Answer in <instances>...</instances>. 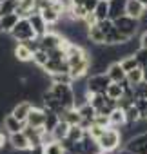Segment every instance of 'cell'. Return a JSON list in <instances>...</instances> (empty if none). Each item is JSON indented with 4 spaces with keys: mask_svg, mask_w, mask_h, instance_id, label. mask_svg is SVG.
I'll use <instances>...</instances> for the list:
<instances>
[{
    "mask_svg": "<svg viewBox=\"0 0 147 154\" xmlns=\"http://www.w3.org/2000/svg\"><path fill=\"white\" fill-rule=\"evenodd\" d=\"M96 141H98V147H100L102 152H109V154H111V152L118 150V147L122 145L124 134H122V131L116 129V127H107L105 132H104Z\"/></svg>",
    "mask_w": 147,
    "mask_h": 154,
    "instance_id": "1",
    "label": "cell"
},
{
    "mask_svg": "<svg viewBox=\"0 0 147 154\" xmlns=\"http://www.w3.org/2000/svg\"><path fill=\"white\" fill-rule=\"evenodd\" d=\"M113 84V80L109 78L107 72H91L87 76V82H86V87H87V93H100V94H105L107 93V87Z\"/></svg>",
    "mask_w": 147,
    "mask_h": 154,
    "instance_id": "2",
    "label": "cell"
},
{
    "mask_svg": "<svg viewBox=\"0 0 147 154\" xmlns=\"http://www.w3.org/2000/svg\"><path fill=\"white\" fill-rule=\"evenodd\" d=\"M51 91L56 96V100L62 102L64 107H67V109L77 107V94H75L73 85H67V84H51Z\"/></svg>",
    "mask_w": 147,
    "mask_h": 154,
    "instance_id": "3",
    "label": "cell"
},
{
    "mask_svg": "<svg viewBox=\"0 0 147 154\" xmlns=\"http://www.w3.org/2000/svg\"><path fill=\"white\" fill-rule=\"evenodd\" d=\"M114 26H116V29H118L124 36L133 38V36L138 33L140 20H138V18H133V17H129V15H124V17H120V18L114 20Z\"/></svg>",
    "mask_w": 147,
    "mask_h": 154,
    "instance_id": "4",
    "label": "cell"
},
{
    "mask_svg": "<svg viewBox=\"0 0 147 154\" xmlns=\"http://www.w3.org/2000/svg\"><path fill=\"white\" fill-rule=\"evenodd\" d=\"M17 42H26V40H31V38H36V33L29 22V18H20V22L17 24V27L9 33Z\"/></svg>",
    "mask_w": 147,
    "mask_h": 154,
    "instance_id": "5",
    "label": "cell"
},
{
    "mask_svg": "<svg viewBox=\"0 0 147 154\" xmlns=\"http://www.w3.org/2000/svg\"><path fill=\"white\" fill-rule=\"evenodd\" d=\"M38 38H40V47L45 49V51H53L56 47H62L64 42H65V36H62V33L53 31V29H49L45 35H42Z\"/></svg>",
    "mask_w": 147,
    "mask_h": 154,
    "instance_id": "6",
    "label": "cell"
},
{
    "mask_svg": "<svg viewBox=\"0 0 147 154\" xmlns=\"http://www.w3.org/2000/svg\"><path fill=\"white\" fill-rule=\"evenodd\" d=\"M125 149H129V150L134 152V154H147V131L127 138Z\"/></svg>",
    "mask_w": 147,
    "mask_h": 154,
    "instance_id": "7",
    "label": "cell"
},
{
    "mask_svg": "<svg viewBox=\"0 0 147 154\" xmlns=\"http://www.w3.org/2000/svg\"><path fill=\"white\" fill-rule=\"evenodd\" d=\"M45 118H47V109H45L44 105H35V107L31 109L29 116H27L26 125L40 129V127H44V125H45Z\"/></svg>",
    "mask_w": 147,
    "mask_h": 154,
    "instance_id": "8",
    "label": "cell"
},
{
    "mask_svg": "<svg viewBox=\"0 0 147 154\" xmlns=\"http://www.w3.org/2000/svg\"><path fill=\"white\" fill-rule=\"evenodd\" d=\"M9 145H11V149H17V150H29V149H33L31 141H29V138H27V134L24 131L9 134Z\"/></svg>",
    "mask_w": 147,
    "mask_h": 154,
    "instance_id": "9",
    "label": "cell"
},
{
    "mask_svg": "<svg viewBox=\"0 0 147 154\" xmlns=\"http://www.w3.org/2000/svg\"><path fill=\"white\" fill-rule=\"evenodd\" d=\"M2 125H4V131L8 134H13V132H20L26 129V122H20L17 116H13L11 112H8L4 118H2Z\"/></svg>",
    "mask_w": 147,
    "mask_h": 154,
    "instance_id": "10",
    "label": "cell"
},
{
    "mask_svg": "<svg viewBox=\"0 0 147 154\" xmlns=\"http://www.w3.org/2000/svg\"><path fill=\"white\" fill-rule=\"evenodd\" d=\"M105 72L109 74V78H111L113 82H118V84H124V82L127 80V71H125V69L122 67V63H120V60H118V62H111Z\"/></svg>",
    "mask_w": 147,
    "mask_h": 154,
    "instance_id": "11",
    "label": "cell"
},
{
    "mask_svg": "<svg viewBox=\"0 0 147 154\" xmlns=\"http://www.w3.org/2000/svg\"><path fill=\"white\" fill-rule=\"evenodd\" d=\"M33 107H35V103H33L31 100H24V102H18V103L13 105L11 114L17 116L20 122H27V116H29V112H31Z\"/></svg>",
    "mask_w": 147,
    "mask_h": 154,
    "instance_id": "12",
    "label": "cell"
},
{
    "mask_svg": "<svg viewBox=\"0 0 147 154\" xmlns=\"http://www.w3.org/2000/svg\"><path fill=\"white\" fill-rule=\"evenodd\" d=\"M147 13V8L142 0H127V8H125V15L133 17V18H138L142 20L143 15Z\"/></svg>",
    "mask_w": 147,
    "mask_h": 154,
    "instance_id": "13",
    "label": "cell"
},
{
    "mask_svg": "<svg viewBox=\"0 0 147 154\" xmlns=\"http://www.w3.org/2000/svg\"><path fill=\"white\" fill-rule=\"evenodd\" d=\"M33 51L29 49V45L27 44H24V42H18L17 45H15V49H13V56H15V60L17 62H22V63H27V62H31L33 60Z\"/></svg>",
    "mask_w": 147,
    "mask_h": 154,
    "instance_id": "14",
    "label": "cell"
},
{
    "mask_svg": "<svg viewBox=\"0 0 147 154\" xmlns=\"http://www.w3.org/2000/svg\"><path fill=\"white\" fill-rule=\"evenodd\" d=\"M29 22H31V26H33V29H35V33H36V36H42V35H45L47 31H49V24L44 20V17L40 15V11H35L31 17H29Z\"/></svg>",
    "mask_w": 147,
    "mask_h": 154,
    "instance_id": "15",
    "label": "cell"
},
{
    "mask_svg": "<svg viewBox=\"0 0 147 154\" xmlns=\"http://www.w3.org/2000/svg\"><path fill=\"white\" fill-rule=\"evenodd\" d=\"M40 15L44 17V20L53 27V26H56L58 22H60V18H62V13L51 4V6H47V8H44V9H40Z\"/></svg>",
    "mask_w": 147,
    "mask_h": 154,
    "instance_id": "16",
    "label": "cell"
},
{
    "mask_svg": "<svg viewBox=\"0 0 147 154\" xmlns=\"http://www.w3.org/2000/svg\"><path fill=\"white\" fill-rule=\"evenodd\" d=\"M87 40L95 45H105V33L100 27V24H95L93 27H89L87 31Z\"/></svg>",
    "mask_w": 147,
    "mask_h": 154,
    "instance_id": "17",
    "label": "cell"
},
{
    "mask_svg": "<svg viewBox=\"0 0 147 154\" xmlns=\"http://www.w3.org/2000/svg\"><path fill=\"white\" fill-rule=\"evenodd\" d=\"M127 0H109V18L116 20L125 15Z\"/></svg>",
    "mask_w": 147,
    "mask_h": 154,
    "instance_id": "18",
    "label": "cell"
},
{
    "mask_svg": "<svg viewBox=\"0 0 147 154\" xmlns=\"http://www.w3.org/2000/svg\"><path fill=\"white\" fill-rule=\"evenodd\" d=\"M35 11H36L35 0H18V9H17V13L20 15V18H29Z\"/></svg>",
    "mask_w": 147,
    "mask_h": 154,
    "instance_id": "19",
    "label": "cell"
},
{
    "mask_svg": "<svg viewBox=\"0 0 147 154\" xmlns=\"http://www.w3.org/2000/svg\"><path fill=\"white\" fill-rule=\"evenodd\" d=\"M20 22V15L18 13H9V15H4L2 17V33H11L15 27H17V24Z\"/></svg>",
    "mask_w": 147,
    "mask_h": 154,
    "instance_id": "20",
    "label": "cell"
},
{
    "mask_svg": "<svg viewBox=\"0 0 147 154\" xmlns=\"http://www.w3.org/2000/svg\"><path fill=\"white\" fill-rule=\"evenodd\" d=\"M125 120H127V125H136V123H140V122L143 120V114H142V111L133 103V105H129V107L125 109Z\"/></svg>",
    "mask_w": 147,
    "mask_h": 154,
    "instance_id": "21",
    "label": "cell"
},
{
    "mask_svg": "<svg viewBox=\"0 0 147 154\" xmlns=\"http://www.w3.org/2000/svg\"><path fill=\"white\" fill-rule=\"evenodd\" d=\"M109 118H111V127L120 129V127L127 125V120H125V109H122V107L113 109V112L109 114Z\"/></svg>",
    "mask_w": 147,
    "mask_h": 154,
    "instance_id": "22",
    "label": "cell"
},
{
    "mask_svg": "<svg viewBox=\"0 0 147 154\" xmlns=\"http://www.w3.org/2000/svg\"><path fill=\"white\" fill-rule=\"evenodd\" d=\"M62 120H65L69 125H80L82 123V114L78 112L77 107H71V109H65V112L60 116Z\"/></svg>",
    "mask_w": 147,
    "mask_h": 154,
    "instance_id": "23",
    "label": "cell"
},
{
    "mask_svg": "<svg viewBox=\"0 0 147 154\" xmlns=\"http://www.w3.org/2000/svg\"><path fill=\"white\" fill-rule=\"evenodd\" d=\"M111 100H114L116 103H118V100L125 94V85L124 84H118V82H113L109 87H107V93H105Z\"/></svg>",
    "mask_w": 147,
    "mask_h": 154,
    "instance_id": "24",
    "label": "cell"
},
{
    "mask_svg": "<svg viewBox=\"0 0 147 154\" xmlns=\"http://www.w3.org/2000/svg\"><path fill=\"white\" fill-rule=\"evenodd\" d=\"M64 152H65V147L58 140H53V141L42 145V154H64Z\"/></svg>",
    "mask_w": 147,
    "mask_h": 154,
    "instance_id": "25",
    "label": "cell"
},
{
    "mask_svg": "<svg viewBox=\"0 0 147 154\" xmlns=\"http://www.w3.org/2000/svg\"><path fill=\"white\" fill-rule=\"evenodd\" d=\"M86 132H87V131H86L82 125H71V127H69L67 140H69L71 143H78V141H82V140H84Z\"/></svg>",
    "mask_w": 147,
    "mask_h": 154,
    "instance_id": "26",
    "label": "cell"
},
{
    "mask_svg": "<svg viewBox=\"0 0 147 154\" xmlns=\"http://www.w3.org/2000/svg\"><path fill=\"white\" fill-rule=\"evenodd\" d=\"M78 112L82 114V120H89V122H95V116H96V109L89 103V102H84L80 103L78 107Z\"/></svg>",
    "mask_w": 147,
    "mask_h": 154,
    "instance_id": "27",
    "label": "cell"
},
{
    "mask_svg": "<svg viewBox=\"0 0 147 154\" xmlns=\"http://www.w3.org/2000/svg\"><path fill=\"white\" fill-rule=\"evenodd\" d=\"M69 123L65 122V120H60L58 122V125L53 129V138L55 140H58V141H62V140H65L67 138V134H69Z\"/></svg>",
    "mask_w": 147,
    "mask_h": 154,
    "instance_id": "28",
    "label": "cell"
},
{
    "mask_svg": "<svg viewBox=\"0 0 147 154\" xmlns=\"http://www.w3.org/2000/svg\"><path fill=\"white\" fill-rule=\"evenodd\" d=\"M120 63H122V67L129 72V71H133V69H136V67H140V62H138V58H136V54L134 53H129V54H124V58L120 60Z\"/></svg>",
    "mask_w": 147,
    "mask_h": 154,
    "instance_id": "29",
    "label": "cell"
},
{
    "mask_svg": "<svg viewBox=\"0 0 147 154\" xmlns=\"http://www.w3.org/2000/svg\"><path fill=\"white\" fill-rule=\"evenodd\" d=\"M142 82H143V69L142 67H136V69H133V71L127 72V84L131 87H134V85H138Z\"/></svg>",
    "mask_w": 147,
    "mask_h": 154,
    "instance_id": "30",
    "label": "cell"
},
{
    "mask_svg": "<svg viewBox=\"0 0 147 154\" xmlns=\"http://www.w3.org/2000/svg\"><path fill=\"white\" fill-rule=\"evenodd\" d=\"M51 84H67V85H73L75 84V78L71 76V72H58V74H51L49 76Z\"/></svg>",
    "mask_w": 147,
    "mask_h": 154,
    "instance_id": "31",
    "label": "cell"
},
{
    "mask_svg": "<svg viewBox=\"0 0 147 154\" xmlns=\"http://www.w3.org/2000/svg\"><path fill=\"white\" fill-rule=\"evenodd\" d=\"M95 15H96L98 22L109 18V0H100L98 6H96V9H95Z\"/></svg>",
    "mask_w": 147,
    "mask_h": 154,
    "instance_id": "32",
    "label": "cell"
},
{
    "mask_svg": "<svg viewBox=\"0 0 147 154\" xmlns=\"http://www.w3.org/2000/svg\"><path fill=\"white\" fill-rule=\"evenodd\" d=\"M18 9V0H4L0 2V15H9V13H17Z\"/></svg>",
    "mask_w": 147,
    "mask_h": 154,
    "instance_id": "33",
    "label": "cell"
},
{
    "mask_svg": "<svg viewBox=\"0 0 147 154\" xmlns=\"http://www.w3.org/2000/svg\"><path fill=\"white\" fill-rule=\"evenodd\" d=\"M47 62H49V53H47L45 49H38V51H35V54H33V63H35L36 67L42 69Z\"/></svg>",
    "mask_w": 147,
    "mask_h": 154,
    "instance_id": "34",
    "label": "cell"
},
{
    "mask_svg": "<svg viewBox=\"0 0 147 154\" xmlns=\"http://www.w3.org/2000/svg\"><path fill=\"white\" fill-rule=\"evenodd\" d=\"M133 93H134V98H147V82H142V84L134 85Z\"/></svg>",
    "mask_w": 147,
    "mask_h": 154,
    "instance_id": "35",
    "label": "cell"
},
{
    "mask_svg": "<svg viewBox=\"0 0 147 154\" xmlns=\"http://www.w3.org/2000/svg\"><path fill=\"white\" fill-rule=\"evenodd\" d=\"M105 129H107V127H102V125H96V123H93V125L87 129V132H89V134H91L95 140H98V138H100V136L105 132Z\"/></svg>",
    "mask_w": 147,
    "mask_h": 154,
    "instance_id": "36",
    "label": "cell"
},
{
    "mask_svg": "<svg viewBox=\"0 0 147 154\" xmlns=\"http://www.w3.org/2000/svg\"><path fill=\"white\" fill-rule=\"evenodd\" d=\"M134 54H136V58H138V62H140V67L147 65V49H145V47H138V49L134 51Z\"/></svg>",
    "mask_w": 147,
    "mask_h": 154,
    "instance_id": "37",
    "label": "cell"
},
{
    "mask_svg": "<svg viewBox=\"0 0 147 154\" xmlns=\"http://www.w3.org/2000/svg\"><path fill=\"white\" fill-rule=\"evenodd\" d=\"M98 2H100V0H84V8L89 11V13H93L95 9H96V6H98Z\"/></svg>",
    "mask_w": 147,
    "mask_h": 154,
    "instance_id": "38",
    "label": "cell"
},
{
    "mask_svg": "<svg viewBox=\"0 0 147 154\" xmlns=\"http://www.w3.org/2000/svg\"><path fill=\"white\" fill-rule=\"evenodd\" d=\"M138 44H140V47H145L147 49V29L140 35V40H138Z\"/></svg>",
    "mask_w": 147,
    "mask_h": 154,
    "instance_id": "39",
    "label": "cell"
},
{
    "mask_svg": "<svg viewBox=\"0 0 147 154\" xmlns=\"http://www.w3.org/2000/svg\"><path fill=\"white\" fill-rule=\"evenodd\" d=\"M8 154H36V150H33V149H29V150H17V149H13Z\"/></svg>",
    "mask_w": 147,
    "mask_h": 154,
    "instance_id": "40",
    "label": "cell"
},
{
    "mask_svg": "<svg viewBox=\"0 0 147 154\" xmlns=\"http://www.w3.org/2000/svg\"><path fill=\"white\" fill-rule=\"evenodd\" d=\"M116 154H134V152H131L129 149H125V147H124L122 150H116Z\"/></svg>",
    "mask_w": 147,
    "mask_h": 154,
    "instance_id": "41",
    "label": "cell"
},
{
    "mask_svg": "<svg viewBox=\"0 0 147 154\" xmlns=\"http://www.w3.org/2000/svg\"><path fill=\"white\" fill-rule=\"evenodd\" d=\"M142 69H143V82H147V65H143Z\"/></svg>",
    "mask_w": 147,
    "mask_h": 154,
    "instance_id": "42",
    "label": "cell"
},
{
    "mask_svg": "<svg viewBox=\"0 0 147 154\" xmlns=\"http://www.w3.org/2000/svg\"><path fill=\"white\" fill-rule=\"evenodd\" d=\"M84 0H71V4H82Z\"/></svg>",
    "mask_w": 147,
    "mask_h": 154,
    "instance_id": "43",
    "label": "cell"
},
{
    "mask_svg": "<svg viewBox=\"0 0 147 154\" xmlns=\"http://www.w3.org/2000/svg\"><path fill=\"white\" fill-rule=\"evenodd\" d=\"M0 33H2V15H0Z\"/></svg>",
    "mask_w": 147,
    "mask_h": 154,
    "instance_id": "44",
    "label": "cell"
},
{
    "mask_svg": "<svg viewBox=\"0 0 147 154\" xmlns=\"http://www.w3.org/2000/svg\"><path fill=\"white\" fill-rule=\"evenodd\" d=\"M142 2H143V4H145V8H147V0H142Z\"/></svg>",
    "mask_w": 147,
    "mask_h": 154,
    "instance_id": "45",
    "label": "cell"
},
{
    "mask_svg": "<svg viewBox=\"0 0 147 154\" xmlns=\"http://www.w3.org/2000/svg\"><path fill=\"white\" fill-rule=\"evenodd\" d=\"M98 154H109V152H98Z\"/></svg>",
    "mask_w": 147,
    "mask_h": 154,
    "instance_id": "46",
    "label": "cell"
},
{
    "mask_svg": "<svg viewBox=\"0 0 147 154\" xmlns=\"http://www.w3.org/2000/svg\"><path fill=\"white\" fill-rule=\"evenodd\" d=\"M0 2H4V0H0Z\"/></svg>",
    "mask_w": 147,
    "mask_h": 154,
    "instance_id": "47",
    "label": "cell"
}]
</instances>
